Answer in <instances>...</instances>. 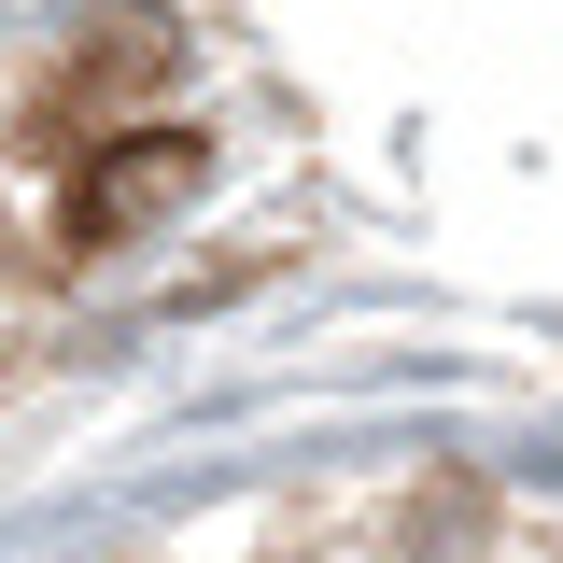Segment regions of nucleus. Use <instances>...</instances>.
Returning <instances> with one entry per match:
<instances>
[{"label": "nucleus", "mask_w": 563, "mask_h": 563, "mask_svg": "<svg viewBox=\"0 0 563 563\" xmlns=\"http://www.w3.org/2000/svg\"><path fill=\"white\" fill-rule=\"evenodd\" d=\"M198 169H211V155H198L184 128H113L99 155H85L70 211H57L70 254H99V240H128V225H155V211H184V198H198Z\"/></svg>", "instance_id": "f257e3e1"}]
</instances>
